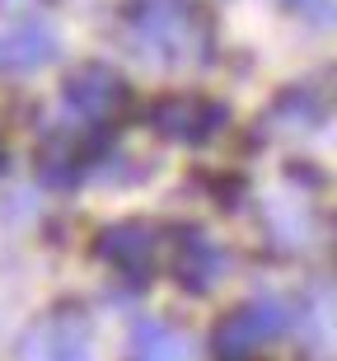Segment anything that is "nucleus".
<instances>
[{
	"mask_svg": "<svg viewBox=\"0 0 337 361\" xmlns=\"http://www.w3.org/2000/svg\"><path fill=\"white\" fill-rule=\"evenodd\" d=\"M122 38L150 66H202L216 56L206 14L188 0H141L122 14Z\"/></svg>",
	"mask_w": 337,
	"mask_h": 361,
	"instance_id": "obj_1",
	"label": "nucleus"
},
{
	"mask_svg": "<svg viewBox=\"0 0 337 361\" xmlns=\"http://www.w3.org/2000/svg\"><path fill=\"white\" fill-rule=\"evenodd\" d=\"M61 113H66V127H94V132H113L117 118L132 113V85L122 80L113 66L103 61H89V66L70 71V80L61 85Z\"/></svg>",
	"mask_w": 337,
	"mask_h": 361,
	"instance_id": "obj_2",
	"label": "nucleus"
},
{
	"mask_svg": "<svg viewBox=\"0 0 337 361\" xmlns=\"http://www.w3.org/2000/svg\"><path fill=\"white\" fill-rule=\"evenodd\" d=\"M295 324V305L281 300V295H257V300H243L216 324L211 334V357L216 361H248L267 338L286 334Z\"/></svg>",
	"mask_w": 337,
	"mask_h": 361,
	"instance_id": "obj_3",
	"label": "nucleus"
},
{
	"mask_svg": "<svg viewBox=\"0 0 337 361\" xmlns=\"http://www.w3.org/2000/svg\"><path fill=\"white\" fill-rule=\"evenodd\" d=\"M89 352H94L89 314L75 305H56L28 324V334L14 348V361H89Z\"/></svg>",
	"mask_w": 337,
	"mask_h": 361,
	"instance_id": "obj_4",
	"label": "nucleus"
},
{
	"mask_svg": "<svg viewBox=\"0 0 337 361\" xmlns=\"http://www.w3.org/2000/svg\"><path fill=\"white\" fill-rule=\"evenodd\" d=\"M225 104L216 99H202V94H164L150 104V127L164 136V141H178V146H202L225 127Z\"/></svg>",
	"mask_w": 337,
	"mask_h": 361,
	"instance_id": "obj_5",
	"label": "nucleus"
},
{
	"mask_svg": "<svg viewBox=\"0 0 337 361\" xmlns=\"http://www.w3.org/2000/svg\"><path fill=\"white\" fill-rule=\"evenodd\" d=\"M333 104H337L333 90H324L319 80H300V85H291V90L276 94L257 122H262V136H272V132H286V136L319 132V127L333 118Z\"/></svg>",
	"mask_w": 337,
	"mask_h": 361,
	"instance_id": "obj_6",
	"label": "nucleus"
},
{
	"mask_svg": "<svg viewBox=\"0 0 337 361\" xmlns=\"http://www.w3.org/2000/svg\"><path fill=\"white\" fill-rule=\"evenodd\" d=\"M225 268H229V254L206 235V230L178 226V235H174V281L183 286V291L206 295L220 277H225Z\"/></svg>",
	"mask_w": 337,
	"mask_h": 361,
	"instance_id": "obj_7",
	"label": "nucleus"
},
{
	"mask_svg": "<svg viewBox=\"0 0 337 361\" xmlns=\"http://www.w3.org/2000/svg\"><path fill=\"white\" fill-rule=\"evenodd\" d=\"M155 249H160V235H155L146 221H117V226H108L94 240V254L103 258L108 268H117L122 277H132V281L150 277V268H155Z\"/></svg>",
	"mask_w": 337,
	"mask_h": 361,
	"instance_id": "obj_8",
	"label": "nucleus"
},
{
	"mask_svg": "<svg viewBox=\"0 0 337 361\" xmlns=\"http://www.w3.org/2000/svg\"><path fill=\"white\" fill-rule=\"evenodd\" d=\"M56 52H61L56 28L33 19V14L10 28H0V75H33L47 61H56Z\"/></svg>",
	"mask_w": 337,
	"mask_h": 361,
	"instance_id": "obj_9",
	"label": "nucleus"
},
{
	"mask_svg": "<svg viewBox=\"0 0 337 361\" xmlns=\"http://www.w3.org/2000/svg\"><path fill=\"white\" fill-rule=\"evenodd\" d=\"M127 361H197V343L174 324L141 314L127 334Z\"/></svg>",
	"mask_w": 337,
	"mask_h": 361,
	"instance_id": "obj_10",
	"label": "nucleus"
},
{
	"mask_svg": "<svg viewBox=\"0 0 337 361\" xmlns=\"http://www.w3.org/2000/svg\"><path fill=\"white\" fill-rule=\"evenodd\" d=\"M267 230L272 240L286 244V249H300V244L310 240V212H305V202L295 192H276L267 202Z\"/></svg>",
	"mask_w": 337,
	"mask_h": 361,
	"instance_id": "obj_11",
	"label": "nucleus"
},
{
	"mask_svg": "<svg viewBox=\"0 0 337 361\" xmlns=\"http://www.w3.org/2000/svg\"><path fill=\"white\" fill-rule=\"evenodd\" d=\"M281 5L295 14V19L314 24V28H333L337 24V0H281Z\"/></svg>",
	"mask_w": 337,
	"mask_h": 361,
	"instance_id": "obj_12",
	"label": "nucleus"
},
{
	"mask_svg": "<svg viewBox=\"0 0 337 361\" xmlns=\"http://www.w3.org/2000/svg\"><path fill=\"white\" fill-rule=\"evenodd\" d=\"M0 5H5V10H28L33 0H0Z\"/></svg>",
	"mask_w": 337,
	"mask_h": 361,
	"instance_id": "obj_13",
	"label": "nucleus"
}]
</instances>
